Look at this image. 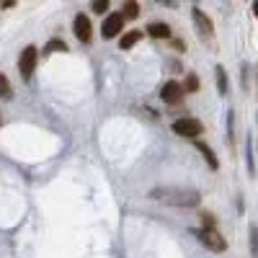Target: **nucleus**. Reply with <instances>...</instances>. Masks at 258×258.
Returning a JSON list of instances; mask_svg holds the SVG:
<instances>
[{"instance_id":"obj_15","label":"nucleus","mask_w":258,"mask_h":258,"mask_svg":"<svg viewBox=\"0 0 258 258\" xmlns=\"http://www.w3.org/2000/svg\"><path fill=\"white\" fill-rule=\"evenodd\" d=\"M3 96H8V78L0 73V98H3Z\"/></svg>"},{"instance_id":"obj_19","label":"nucleus","mask_w":258,"mask_h":258,"mask_svg":"<svg viewBox=\"0 0 258 258\" xmlns=\"http://www.w3.org/2000/svg\"><path fill=\"white\" fill-rule=\"evenodd\" d=\"M253 13H255V18H258V0H255V3H253Z\"/></svg>"},{"instance_id":"obj_16","label":"nucleus","mask_w":258,"mask_h":258,"mask_svg":"<svg viewBox=\"0 0 258 258\" xmlns=\"http://www.w3.org/2000/svg\"><path fill=\"white\" fill-rule=\"evenodd\" d=\"M183 88H186V91H197V88H199L197 78H194V75H188V78H186V85H183Z\"/></svg>"},{"instance_id":"obj_6","label":"nucleus","mask_w":258,"mask_h":258,"mask_svg":"<svg viewBox=\"0 0 258 258\" xmlns=\"http://www.w3.org/2000/svg\"><path fill=\"white\" fill-rule=\"evenodd\" d=\"M124 29V16L121 13H111L109 18L103 21V26H101V34L106 36V39H114L119 31Z\"/></svg>"},{"instance_id":"obj_12","label":"nucleus","mask_w":258,"mask_h":258,"mask_svg":"<svg viewBox=\"0 0 258 258\" xmlns=\"http://www.w3.org/2000/svg\"><path fill=\"white\" fill-rule=\"evenodd\" d=\"M121 16H124V18H137V16H140V6L129 0V3H124V11H121Z\"/></svg>"},{"instance_id":"obj_2","label":"nucleus","mask_w":258,"mask_h":258,"mask_svg":"<svg viewBox=\"0 0 258 258\" xmlns=\"http://www.w3.org/2000/svg\"><path fill=\"white\" fill-rule=\"evenodd\" d=\"M36 59H39L36 47H24V52H21V57H18V73H21L24 80H31V75L36 70Z\"/></svg>"},{"instance_id":"obj_9","label":"nucleus","mask_w":258,"mask_h":258,"mask_svg":"<svg viewBox=\"0 0 258 258\" xmlns=\"http://www.w3.org/2000/svg\"><path fill=\"white\" fill-rule=\"evenodd\" d=\"M147 34L153 36V39H168L170 36V26L163 24V21H155V24L147 26Z\"/></svg>"},{"instance_id":"obj_10","label":"nucleus","mask_w":258,"mask_h":258,"mask_svg":"<svg viewBox=\"0 0 258 258\" xmlns=\"http://www.w3.org/2000/svg\"><path fill=\"white\" fill-rule=\"evenodd\" d=\"M140 39H142V34H140V31H126V34L121 36V41H119V47H121V49H132Z\"/></svg>"},{"instance_id":"obj_4","label":"nucleus","mask_w":258,"mask_h":258,"mask_svg":"<svg viewBox=\"0 0 258 258\" xmlns=\"http://www.w3.org/2000/svg\"><path fill=\"white\" fill-rule=\"evenodd\" d=\"M202 129H204L202 121L194 119V116H183V119H176V121H173V132L181 135V137H197Z\"/></svg>"},{"instance_id":"obj_1","label":"nucleus","mask_w":258,"mask_h":258,"mask_svg":"<svg viewBox=\"0 0 258 258\" xmlns=\"http://www.w3.org/2000/svg\"><path fill=\"white\" fill-rule=\"evenodd\" d=\"M153 197L160 202H168L173 207H194L199 204V194L191 188H155Z\"/></svg>"},{"instance_id":"obj_13","label":"nucleus","mask_w":258,"mask_h":258,"mask_svg":"<svg viewBox=\"0 0 258 258\" xmlns=\"http://www.w3.org/2000/svg\"><path fill=\"white\" fill-rule=\"evenodd\" d=\"M217 85H220V93H227V75L222 68H217Z\"/></svg>"},{"instance_id":"obj_7","label":"nucleus","mask_w":258,"mask_h":258,"mask_svg":"<svg viewBox=\"0 0 258 258\" xmlns=\"http://www.w3.org/2000/svg\"><path fill=\"white\" fill-rule=\"evenodd\" d=\"M73 31H75V36L83 41V44H88V41H91V21H88V16L78 13L75 24H73Z\"/></svg>"},{"instance_id":"obj_8","label":"nucleus","mask_w":258,"mask_h":258,"mask_svg":"<svg viewBox=\"0 0 258 258\" xmlns=\"http://www.w3.org/2000/svg\"><path fill=\"white\" fill-rule=\"evenodd\" d=\"M191 16H194V24H197L199 34L212 36V21H209V16H207L202 8H194V11H191Z\"/></svg>"},{"instance_id":"obj_3","label":"nucleus","mask_w":258,"mask_h":258,"mask_svg":"<svg viewBox=\"0 0 258 258\" xmlns=\"http://www.w3.org/2000/svg\"><path fill=\"white\" fill-rule=\"evenodd\" d=\"M199 240H202L209 250H214V253H222V250L227 248V240L222 238V232H217L214 227H202V230H199Z\"/></svg>"},{"instance_id":"obj_5","label":"nucleus","mask_w":258,"mask_h":258,"mask_svg":"<svg viewBox=\"0 0 258 258\" xmlns=\"http://www.w3.org/2000/svg\"><path fill=\"white\" fill-rule=\"evenodd\" d=\"M160 96H163V101L165 103H170V106H178L181 101H183V85L181 83H176V80H168L163 88H160Z\"/></svg>"},{"instance_id":"obj_14","label":"nucleus","mask_w":258,"mask_h":258,"mask_svg":"<svg viewBox=\"0 0 258 258\" xmlns=\"http://www.w3.org/2000/svg\"><path fill=\"white\" fill-rule=\"evenodd\" d=\"M109 6H111L109 0H96V3H93V11H96V13H106V11H109Z\"/></svg>"},{"instance_id":"obj_17","label":"nucleus","mask_w":258,"mask_h":258,"mask_svg":"<svg viewBox=\"0 0 258 258\" xmlns=\"http://www.w3.org/2000/svg\"><path fill=\"white\" fill-rule=\"evenodd\" d=\"M54 49H59V52H64V49H68V47H64V41H49V52H54Z\"/></svg>"},{"instance_id":"obj_11","label":"nucleus","mask_w":258,"mask_h":258,"mask_svg":"<svg viewBox=\"0 0 258 258\" xmlns=\"http://www.w3.org/2000/svg\"><path fill=\"white\" fill-rule=\"evenodd\" d=\"M197 150H199V153L207 158V163H209V168H217V158H214V153H212V147L209 145H204V142H199L197 145Z\"/></svg>"},{"instance_id":"obj_18","label":"nucleus","mask_w":258,"mask_h":258,"mask_svg":"<svg viewBox=\"0 0 258 258\" xmlns=\"http://www.w3.org/2000/svg\"><path fill=\"white\" fill-rule=\"evenodd\" d=\"M173 49H178V52H183V49H186V44H183V41H173Z\"/></svg>"}]
</instances>
